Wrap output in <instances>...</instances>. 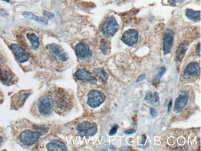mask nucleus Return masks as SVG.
Listing matches in <instances>:
<instances>
[{
	"instance_id": "1",
	"label": "nucleus",
	"mask_w": 201,
	"mask_h": 151,
	"mask_svg": "<svg viewBox=\"0 0 201 151\" xmlns=\"http://www.w3.org/2000/svg\"><path fill=\"white\" fill-rule=\"evenodd\" d=\"M52 100L53 107L59 111L67 110L70 107L71 102L68 95L62 90H57L54 93Z\"/></svg>"
},
{
	"instance_id": "2",
	"label": "nucleus",
	"mask_w": 201,
	"mask_h": 151,
	"mask_svg": "<svg viewBox=\"0 0 201 151\" xmlns=\"http://www.w3.org/2000/svg\"><path fill=\"white\" fill-rule=\"evenodd\" d=\"M53 100L49 95H44L40 97L37 104L38 113L42 116H48L53 111Z\"/></svg>"
},
{
	"instance_id": "3",
	"label": "nucleus",
	"mask_w": 201,
	"mask_h": 151,
	"mask_svg": "<svg viewBox=\"0 0 201 151\" xmlns=\"http://www.w3.org/2000/svg\"><path fill=\"white\" fill-rule=\"evenodd\" d=\"M40 136V133L36 130L32 131L30 130H25L20 133L18 139L24 146H31L37 142Z\"/></svg>"
},
{
	"instance_id": "4",
	"label": "nucleus",
	"mask_w": 201,
	"mask_h": 151,
	"mask_svg": "<svg viewBox=\"0 0 201 151\" xmlns=\"http://www.w3.org/2000/svg\"><path fill=\"white\" fill-rule=\"evenodd\" d=\"M119 25L114 16H110L105 20L102 28L103 35L107 38L113 37L118 31Z\"/></svg>"
},
{
	"instance_id": "5",
	"label": "nucleus",
	"mask_w": 201,
	"mask_h": 151,
	"mask_svg": "<svg viewBox=\"0 0 201 151\" xmlns=\"http://www.w3.org/2000/svg\"><path fill=\"white\" fill-rule=\"evenodd\" d=\"M31 94V91H21L14 94L11 98V107L14 110L20 108L24 104L27 99Z\"/></svg>"
},
{
	"instance_id": "6",
	"label": "nucleus",
	"mask_w": 201,
	"mask_h": 151,
	"mask_svg": "<svg viewBox=\"0 0 201 151\" xmlns=\"http://www.w3.org/2000/svg\"><path fill=\"white\" fill-rule=\"evenodd\" d=\"M105 100V96L102 92L93 90L88 94L87 104L92 108H96L100 106Z\"/></svg>"
},
{
	"instance_id": "7",
	"label": "nucleus",
	"mask_w": 201,
	"mask_h": 151,
	"mask_svg": "<svg viewBox=\"0 0 201 151\" xmlns=\"http://www.w3.org/2000/svg\"><path fill=\"white\" fill-rule=\"evenodd\" d=\"M79 135L82 136H94L97 131V128L95 125H92L88 121H84L79 124L76 128Z\"/></svg>"
},
{
	"instance_id": "8",
	"label": "nucleus",
	"mask_w": 201,
	"mask_h": 151,
	"mask_svg": "<svg viewBox=\"0 0 201 151\" xmlns=\"http://www.w3.org/2000/svg\"><path fill=\"white\" fill-rule=\"evenodd\" d=\"M10 48L12 50L13 52L16 56V58L18 62L21 64L26 63L29 59L28 55L26 50L23 48L20 45L16 43H12L10 45Z\"/></svg>"
},
{
	"instance_id": "9",
	"label": "nucleus",
	"mask_w": 201,
	"mask_h": 151,
	"mask_svg": "<svg viewBox=\"0 0 201 151\" xmlns=\"http://www.w3.org/2000/svg\"><path fill=\"white\" fill-rule=\"evenodd\" d=\"M75 50L78 58L80 60H89L92 56V52L89 47L84 43H79L76 45Z\"/></svg>"
},
{
	"instance_id": "10",
	"label": "nucleus",
	"mask_w": 201,
	"mask_h": 151,
	"mask_svg": "<svg viewBox=\"0 0 201 151\" xmlns=\"http://www.w3.org/2000/svg\"><path fill=\"white\" fill-rule=\"evenodd\" d=\"M47 48H48L50 53L54 58L61 61H66L67 60L68 56L67 53L65 52L62 47L58 45L50 44L47 45Z\"/></svg>"
},
{
	"instance_id": "11",
	"label": "nucleus",
	"mask_w": 201,
	"mask_h": 151,
	"mask_svg": "<svg viewBox=\"0 0 201 151\" xmlns=\"http://www.w3.org/2000/svg\"><path fill=\"white\" fill-rule=\"evenodd\" d=\"M139 33L137 30L129 29L126 30L121 37L122 41L129 46H133L138 40Z\"/></svg>"
},
{
	"instance_id": "12",
	"label": "nucleus",
	"mask_w": 201,
	"mask_h": 151,
	"mask_svg": "<svg viewBox=\"0 0 201 151\" xmlns=\"http://www.w3.org/2000/svg\"><path fill=\"white\" fill-rule=\"evenodd\" d=\"M15 76L7 68H0V81L4 85H12L16 82Z\"/></svg>"
},
{
	"instance_id": "13",
	"label": "nucleus",
	"mask_w": 201,
	"mask_h": 151,
	"mask_svg": "<svg viewBox=\"0 0 201 151\" xmlns=\"http://www.w3.org/2000/svg\"><path fill=\"white\" fill-rule=\"evenodd\" d=\"M188 101V93L186 91H182L175 102L174 111L176 113H180L186 107Z\"/></svg>"
},
{
	"instance_id": "14",
	"label": "nucleus",
	"mask_w": 201,
	"mask_h": 151,
	"mask_svg": "<svg viewBox=\"0 0 201 151\" xmlns=\"http://www.w3.org/2000/svg\"><path fill=\"white\" fill-rule=\"evenodd\" d=\"M173 33L171 30L167 29L166 30L163 37V52L165 55L170 53L171 48L173 45Z\"/></svg>"
},
{
	"instance_id": "15",
	"label": "nucleus",
	"mask_w": 201,
	"mask_h": 151,
	"mask_svg": "<svg viewBox=\"0 0 201 151\" xmlns=\"http://www.w3.org/2000/svg\"><path fill=\"white\" fill-rule=\"evenodd\" d=\"M200 71V67L197 63H191L188 65L184 71V74L188 77L197 76Z\"/></svg>"
},
{
	"instance_id": "16",
	"label": "nucleus",
	"mask_w": 201,
	"mask_h": 151,
	"mask_svg": "<svg viewBox=\"0 0 201 151\" xmlns=\"http://www.w3.org/2000/svg\"><path fill=\"white\" fill-rule=\"evenodd\" d=\"M47 149L50 151L56 150H67V147L66 145L60 141L54 139L51 142L47 145Z\"/></svg>"
},
{
	"instance_id": "17",
	"label": "nucleus",
	"mask_w": 201,
	"mask_h": 151,
	"mask_svg": "<svg viewBox=\"0 0 201 151\" xmlns=\"http://www.w3.org/2000/svg\"><path fill=\"white\" fill-rule=\"evenodd\" d=\"M76 76L79 80H87L90 82H96L97 80L92 76L88 71L85 69H79L76 72Z\"/></svg>"
},
{
	"instance_id": "18",
	"label": "nucleus",
	"mask_w": 201,
	"mask_h": 151,
	"mask_svg": "<svg viewBox=\"0 0 201 151\" xmlns=\"http://www.w3.org/2000/svg\"><path fill=\"white\" fill-rule=\"evenodd\" d=\"M22 16L27 19L40 22V23H41L43 25H47L48 23V21L47 19H46L45 18H41V17H38L30 12H27V11L23 12Z\"/></svg>"
},
{
	"instance_id": "19",
	"label": "nucleus",
	"mask_w": 201,
	"mask_h": 151,
	"mask_svg": "<svg viewBox=\"0 0 201 151\" xmlns=\"http://www.w3.org/2000/svg\"><path fill=\"white\" fill-rule=\"evenodd\" d=\"M27 38L30 42L32 48L34 50H37L40 47L39 38L34 33H28L26 35Z\"/></svg>"
},
{
	"instance_id": "20",
	"label": "nucleus",
	"mask_w": 201,
	"mask_h": 151,
	"mask_svg": "<svg viewBox=\"0 0 201 151\" xmlns=\"http://www.w3.org/2000/svg\"><path fill=\"white\" fill-rule=\"evenodd\" d=\"M187 18L191 21H197L200 20V11H194L191 9H187L185 11Z\"/></svg>"
},
{
	"instance_id": "21",
	"label": "nucleus",
	"mask_w": 201,
	"mask_h": 151,
	"mask_svg": "<svg viewBox=\"0 0 201 151\" xmlns=\"http://www.w3.org/2000/svg\"><path fill=\"white\" fill-rule=\"evenodd\" d=\"M186 50V48L185 43H181L179 46L178 48V50L176 52V57L178 60H181L183 58L184 56H185Z\"/></svg>"
},
{
	"instance_id": "22",
	"label": "nucleus",
	"mask_w": 201,
	"mask_h": 151,
	"mask_svg": "<svg viewBox=\"0 0 201 151\" xmlns=\"http://www.w3.org/2000/svg\"><path fill=\"white\" fill-rule=\"evenodd\" d=\"M100 48L101 51L105 54H107L108 52V44L105 39H102L100 43Z\"/></svg>"
},
{
	"instance_id": "23",
	"label": "nucleus",
	"mask_w": 201,
	"mask_h": 151,
	"mask_svg": "<svg viewBox=\"0 0 201 151\" xmlns=\"http://www.w3.org/2000/svg\"><path fill=\"white\" fill-rule=\"evenodd\" d=\"M34 130L36 131L39 132L40 135H44L46 133L48 132V128H46L44 126H38V125H33V126Z\"/></svg>"
},
{
	"instance_id": "24",
	"label": "nucleus",
	"mask_w": 201,
	"mask_h": 151,
	"mask_svg": "<svg viewBox=\"0 0 201 151\" xmlns=\"http://www.w3.org/2000/svg\"><path fill=\"white\" fill-rule=\"evenodd\" d=\"M96 73L99 76H100L103 81H106L108 79V75L102 69H98L96 71Z\"/></svg>"
},
{
	"instance_id": "25",
	"label": "nucleus",
	"mask_w": 201,
	"mask_h": 151,
	"mask_svg": "<svg viewBox=\"0 0 201 151\" xmlns=\"http://www.w3.org/2000/svg\"><path fill=\"white\" fill-rule=\"evenodd\" d=\"M151 104L155 106H157L160 104V97H159L158 93L155 92L153 97L152 98Z\"/></svg>"
},
{
	"instance_id": "26",
	"label": "nucleus",
	"mask_w": 201,
	"mask_h": 151,
	"mask_svg": "<svg viewBox=\"0 0 201 151\" xmlns=\"http://www.w3.org/2000/svg\"><path fill=\"white\" fill-rule=\"evenodd\" d=\"M165 72H166L165 67H162V68L160 69V71H159V72H158V75L153 79V82H157L158 81H159V79H160V78L162 77L163 76V74L165 73Z\"/></svg>"
},
{
	"instance_id": "27",
	"label": "nucleus",
	"mask_w": 201,
	"mask_h": 151,
	"mask_svg": "<svg viewBox=\"0 0 201 151\" xmlns=\"http://www.w3.org/2000/svg\"><path fill=\"white\" fill-rule=\"evenodd\" d=\"M184 0H168V3L171 5H175L183 2Z\"/></svg>"
},
{
	"instance_id": "28",
	"label": "nucleus",
	"mask_w": 201,
	"mask_h": 151,
	"mask_svg": "<svg viewBox=\"0 0 201 151\" xmlns=\"http://www.w3.org/2000/svg\"><path fill=\"white\" fill-rule=\"evenodd\" d=\"M118 126L117 125L113 126L110 131V135L112 136V135H114V134H116L117 132V130H118Z\"/></svg>"
},
{
	"instance_id": "29",
	"label": "nucleus",
	"mask_w": 201,
	"mask_h": 151,
	"mask_svg": "<svg viewBox=\"0 0 201 151\" xmlns=\"http://www.w3.org/2000/svg\"><path fill=\"white\" fill-rule=\"evenodd\" d=\"M44 15L46 16V17H47L49 19H52L54 18V14L53 13H50V12H47V11H45V12L43 13Z\"/></svg>"
},
{
	"instance_id": "30",
	"label": "nucleus",
	"mask_w": 201,
	"mask_h": 151,
	"mask_svg": "<svg viewBox=\"0 0 201 151\" xmlns=\"http://www.w3.org/2000/svg\"><path fill=\"white\" fill-rule=\"evenodd\" d=\"M150 110H151V114L152 117H156L157 115V111L156 110L153 109V108H151Z\"/></svg>"
},
{
	"instance_id": "31",
	"label": "nucleus",
	"mask_w": 201,
	"mask_h": 151,
	"mask_svg": "<svg viewBox=\"0 0 201 151\" xmlns=\"http://www.w3.org/2000/svg\"><path fill=\"white\" fill-rule=\"evenodd\" d=\"M153 96H152V94L151 92H148L146 94V98H145V100H150L152 99Z\"/></svg>"
},
{
	"instance_id": "32",
	"label": "nucleus",
	"mask_w": 201,
	"mask_h": 151,
	"mask_svg": "<svg viewBox=\"0 0 201 151\" xmlns=\"http://www.w3.org/2000/svg\"><path fill=\"white\" fill-rule=\"evenodd\" d=\"M7 15H8V13L6 12V11L3 9L0 8V16H6Z\"/></svg>"
},
{
	"instance_id": "33",
	"label": "nucleus",
	"mask_w": 201,
	"mask_h": 151,
	"mask_svg": "<svg viewBox=\"0 0 201 151\" xmlns=\"http://www.w3.org/2000/svg\"><path fill=\"white\" fill-rule=\"evenodd\" d=\"M145 77H146V76L145 75H143V74H142V75H141L138 78H137V82H141V81H143V79H145Z\"/></svg>"
},
{
	"instance_id": "34",
	"label": "nucleus",
	"mask_w": 201,
	"mask_h": 151,
	"mask_svg": "<svg viewBox=\"0 0 201 151\" xmlns=\"http://www.w3.org/2000/svg\"><path fill=\"white\" fill-rule=\"evenodd\" d=\"M134 132H135V130L134 129H130L128 130H126L125 131V134H126V135H131V134H133Z\"/></svg>"
},
{
	"instance_id": "35",
	"label": "nucleus",
	"mask_w": 201,
	"mask_h": 151,
	"mask_svg": "<svg viewBox=\"0 0 201 151\" xmlns=\"http://www.w3.org/2000/svg\"><path fill=\"white\" fill-rule=\"evenodd\" d=\"M196 53L197 55H200V43L197 45V46L196 47Z\"/></svg>"
},
{
	"instance_id": "36",
	"label": "nucleus",
	"mask_w": 201,
	"mask_h": 151,
	"mask_svg": "<svg viewBox=\"0 0 201 151\" xmlns=\"http://www.w3.org/2000/svg\"><path fill=\"white\" fill-rule=\"evenodd\" d=\"M3 140H4L3 135H1V134H0V146H1V144H3Z\"/></svg>"
},
{
	"instance_id": "37",
	"label": "nucleus",
	"mask_w": 201,
	"mask_h": 151,
	"mask_svg": "<svg viewBox=\"0 0 201 151\" xmlns=\"http://www.w3.org/2000/svg\"><path fill=\"white\" fill-rule=\"evenodd\" d=\"M146 138L145 136H143V138H142V142H141V144H144V143H145V141H146Z\"/></svg>"
},
{
	"instance_id": "38",
	"label": "nucleus",
	"mask_w": 201,
	"mask_h": 151,
	"mask_svg": "<svg viewBox=\"0 0 201 151\" xmlns=\"http://www.w3.org/2000/svg\"><path fill=\"white\" fill-rule=\"evenodd\" d=\"M171 104H172V102H171V101H170V104H169V105H168V112H169V111H170V108H171Z\"/></svg>"
},
{
	"instance_id": "39",
	"label": "nucleus",
	"mask_w": 201,
	"mask_h": 151,
	"mask_svg": "<svg viewBox=\"0 0 201 151\" xmlns=\"http://www.w3.org/2000/svg\"><path fill=\"white\" fill-rule=\"evenodd\" d=\"M3 99V97H2V94L0 92V102H1V100Z\"/></svg>"
},
{
	"instance_id": "40",
	"label": "nucleus",
	"mask_w": 201,
	"mask_h": 151,
	"mask_svg": "<svg viewBox=\"0 0 201 151\" xmlns=\"http://www.w3.org/2000/svg\"><path fill=\"white\" fill-rule=\"evenodd\" d=\"M2 60H3V57H2V56H1V54H0V62H1V61H2Z\"/></svg>"
},
{
	"instance_id": "41",
	"label": "nucleus",
	"mask_w": 201,
	"mask_h": 151,
	"mask_svg": "<svg viewBox=\"0 0 201 151\" xmlns=\"http://www.w3.org/2000/svg\"><path fill=\"white\" fill-rule=\"evenodd\" d=\"M3 1H5V2H7V3H9V0H3Z\"/></svg>"
}]
</instances>
